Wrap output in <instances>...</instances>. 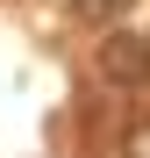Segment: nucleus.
Wrapping results in <instances>:
<instances>
[{
  "mask_svg": "<svg viewBox=\"0 0 150 158\" xmlns=\"http://www.w3.org/2000/svg\"><path fill=\"white\" fill-rule=\"evenodd\" d=\"M129 158H150V122H136V129H129Z\"/></svg>",
  "mask_w": 150,
  "mask_h": 158,
  "instance_id": "obj_3",
  "label": "nucleus"
},
{
  "mask_svg": "<svg viewBox=\"0 0 150 158\" xmlns=\"http://www.w3.org/2000/svg\"><path fill=\"white\" fill-rule=\"evenodd\" d=\"M93 72L107 79L114 94H143L150 86V36H136V29H107L93 43Z\"/></svg>",
  "mask_w": 150,
  "mask_h": 158,
  "instance_id": "obj_1",
  "label": "nucleus"
},
{
  "mask_svg": "<svg viewBox=\"0 0 150 158\" xmlns=\"http://www.w3.org/2000/svg\"><path fill=\"white\" fill-rule=\"evenodd\" d=\"M136 0H71V15L93 22V29H121V15H129Z\"/></svg>",
  "mask_w": 150,
  "mask_h": 158,
  "instance_id": "obj_2",
  "label": "nucleus"
}]
</instances>
